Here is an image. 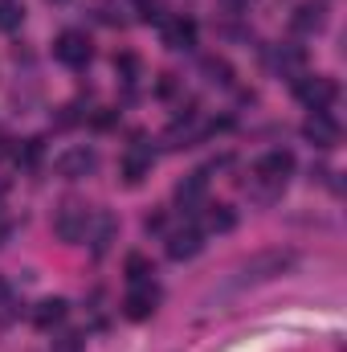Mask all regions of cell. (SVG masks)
Here are the masks:
<instances>
[{
    "label": "cell",
    "instance_id": "cell-8",
    "mask_svg": "<svg viewBox=\"0 0 347 352\" xmlns=\"http://www.w3.org/2000/svg\"><path fill=\"white\" fill-rule=\"evenodd\" d=\"M98 168V156H94V148H70V152H62L58 156V173L70 176V180H78V176H86Z\"/></svg>",
    "mask_w": 347,
    "mask_h": 352
},
{
    "label": "cell",
    "instance_id": "cell-4",
    "mask_svg": "<svg viewBox=\"0 0 347 352\" xmlns=\"http://www.w3.org/2000/svg\"><path fill=\"white\" fill-rule=\"evenodd\" d=\"M53 54H58V62H62V66H70V70H82V66L90 62V54H94V50H90V37H86V33H78V29H66V33L53 41Z\"/></svg>",
    "mask_w": 347,
    "mask_h": 352
},
{
    "label": "cell",
    "instance_id": "cell-3",
    "mask_svg": "<svg viewBox=\"0 0 347 352\" xmlns=\"http://www.w3.org/2000/svg\"><path fill=\"white\" fill-rule=\"evenodd\" d=\"M53 230H58V238L62 242H82L90 234V213L86 205H78V201H66L62 209H58V217H53Z\"/></svg>",
    "mask_w": 347,
    "mask_h": 352
},
{
    "label": "cell",
    "instance_id": "cell-19",
    "mask_svg": "<svg viewBox=\"0 0 347 352\" xmlns=\"http://www.w3.org/2000/svg\"><path fill=\"white\" fill-rule=\"evenodd\" d=\"M204 74H208L213 82H221V87H229V82H233V70H229V62H225V58H204Z\"/></svg>",
    "mask_w": 347,
    "mask_h": 352
},
{
    "label": "cell",
    "instance_id": "cell-18",
    "mask_svg": "<svg viewBox=\"0 0 347 352\" xmlns=\"http://www.w3.org/2000/svg\"><path fill=\"white\" fill-rule=\"evenodd\" d=\"M152 274H156V270H152V263H147L143 254H131V258H127V283H131V287L152 283Z\"/></svg>",
    "mask_w": 347,
    "mask_h": 352
},
{
    "label": "cell",
    "instance_id": "cell-14",
    "mask_svg": "<svg viewBox=\"0 0 347 352\" xmlns=\"http://www.w3.org/2000/svg\"><path fill=\"white\" fill-rule=\"evenodd\" d=\"M164 45H172V50H192L196 45V21H188V16H176L164 25Z\"/></svg>",
    "mask_w": 347,
    "mask_h": 352
},
{
    "label": "cell",
    "instance_id": "cell-6",
    "mask_svg": "<svg viewBox=\"0 0 347 352\" xmlns=\"http://www.w3.org/2000/svg\"><path fill=\"white\" fill-rule=\"evenodd\" d=\"M302 135L319 148H331V144H339V123L327 111H311V119L302 123Z\"/></svg>",
    "mask_w": 347,
    "mask_h": 352
},
{
    "label": "cell",
    "instance_id": "cell-12",
    "mask_svg": "<svg viewBox=\"0 0 347 352\" xmlns=\"http://www.w3.org/2000/svg\"><path fill=\"white\" fill-rule=\"evenodd\" d=\"M147 173H152V148H147V144L127 148V156H123V180H127V184H139Z\"/></svg>",
    "mask_w": 347,
    "mask_h": 352
},
{
    "label": "cell",
    "instance_id": "cell-1",
    "mask_svg": "<svg viewBox=\"0 0 347 352\" xmlns=\"http://www.w3.org/2000/svg\"><path fill=\"white\" fill-rule=\"evenodd\" d=\"M290 266H294V254H290V250H261V254H254L250 263H241L233 287H258V283H270V278H278V274L290 270Z\"/></svg>",
    "mask_w": 347,
    "mask_h": 352
},
{
    "label": "cell",
    "instance_id": "cell-20",
    "mask_svg": "<svg viewBox=\"0 0 347 352\" xmlns=\"http://www.w3.org/2000/svg\"><path fill=\"white\" fill-rule=\"evenodd\" d=\"M21 4H12V0H0V29H16L21 25Z\"/></svg>",
    "mask_w": 347,
    "mask_h": 352
},
{
    "label": "cell",
    "instance_id": "cell-2",
    "mask_svg": "<svg viewBox=\"0 0 347 352\" xmlns=\"http://www.w3.org/2000/svg\"><path fill=\"white\" fill-rule=\"evenodd\" d=\"M294 94H298L302 107H311V111H327V107L339 98V87H335V78L302 74V78H294Z\"/></svg>",
    "mask_w": 347,
    "mask_h": 352
},
{
    "label": "cell",
    "instance_id": "cell-7",
    "mask_svg": "<svg viewBox=\"0 0 347 352\" xmlns=\"http://www.w3.org/2000/svg\"><path fill=\"white\" fill-rule=\"evenodd\" d=\"M323 21H327V0H302L294 8V16H290L294 33H319Z\"/></svg>",
    "mask_w": 347,
    "mask_h": 352
},
{
    "label": "cell",
    "instance_id": "cell-13",
    "mask_svg": "<svg viewBox=\"0 0 347 352\" xmlns=\"http://www.w3.org/2000/svg\"><path fill=\"white\" fill-rule=\"evenodd\" d=\"M274 66H278L282 78H302V70H307V50H302V45H282V50L274 54Z\"/></svg>",
    "mask_w": 347,
    "mask_h": 352
},
{
    "label": "cell",
    "instance_id": "cell-17",
    "mask_svg": "<svg viewBox=\"0 0 347 352\" xmlns=\"http://www.w3.org/2000/svg\"><path fill=\"white\" fill-rule=\"evenodd\" d=\"M110 238H115V217H110V213H98V217H94V238H90V242H94V254H102V250L110 246Z\"/></svg>",
    "mask_w": 347,
    "mask_h": 352
},
{
    "label": "cell",
    "instance_id": "cell-21",
    "mask_svg": "<svg viewBox=\"0 0 347 352\" xmlns=\"http://www.w3.org/2000/svg\"><path fill=\"white\" fill-rule=\"evenodd\" d=\"M53 352H82V336L78 332H66L62 340H53Z\"/></svg>",
    "mask_w": 347,
    "mask_h": 352
},
{
    "label": "cell",
    "instance_id": "cell-9",
    "mask_svg": "<svg viewBox=\"0 0 347 352\" xmlns=\"http://www.w3.org/2000/svg\"><path fill=\"white\" fill-rule=\"evenodd\" d=\"M294 173V156L290 152H265L258 160V168H254V176H265V180H278V184H286V176Z\"/></svg>",
    "mask_w": 347,
    "mask_h": 352
},
{
    "label": "cell",
    "instance_id": "cell-10",
    "mask_svg": "<svg viewBox=\"0 0 347 352\" xmlns=\"http://www.w3.org/2000/svg\"><path fill=\"white\" fill-rule=\"evenodd\" d=\"M200 246H204V234H200V230H176L172 238H168V258H172V263L196 258Z\"/></svg>",
    "mask_w": 347,
    "mask_h": 352
},
{
    "label": "cell",
    "instance_id": "cell-22",
    "mask_svg": "<svg viewBox=\"0 0 347 352\" xmlns=\"http://www.w3.org/2000/svg\"><path fill=\"white\" fill-rule=\"evenodd\" d=\"M53 4H66V0H53Z\"/></svg>",
    "mask_w": 347,
    "mask_h": 352
},
{
    "label": "cell",
    "instance_id": "cell-16",
    "mask_svg": "<svg viewBox=\"0 0 347 352\" xmlns=\"http://www.w3.org/2000/svg\"><path fill=\"white\" fill-rule=\"evenodd\" d=\"M62 320H66V299H41L37 311H33V324L37 328H53Z\"/></svg>",
    "mask_w": 347,
    "mask_h": 352
},
{
    "label": "cell",
    "instance_id": "cell-15",
    "mask_svg": "<svg viewBox=\"0 0 347 352\" xmlns=\"http://www.w3.org/2000/svg\"><path fill=\"white\" fill-rule=\"evenodd\" d=\"M237 226V213L229 209V205H208L204 209V230H213V234H229Z\"/></svg>",
    "mask_w": 347,
    "mask_h": 352
},
{
    "label": "cell",
    "instance_id": "cell-5",
    "mask_svg": "<svg viewBox=\"0 0 347 352\" xmlns=\"http://www.w3.org/2000/svg\"><path fill=\"white\" fill-rule=\"evenodd\" d=\"M156 303H160V291H156V283H139V287H131V295L123 299V316L127 320H152V311H156Z\"/></svg>",
    "mask_w": 347,
    "mask_h": 352
},
{
    "label": "cell",
    "instance_id": "cell-11",
    "mask_svg": "<svg viewBox=\"0 0 347 352\" xmlns=\"http://www.w3.org/2000/svg\"><path fill=\"white\" fill-rule=\"evenodd\" d=\"M204 192H208V173H188L180 184H176V201H180V209H196V205L204 201Z\"/></svg>",
    "mask_w": 347,
    "mask_h": 352
}]
</instances>
